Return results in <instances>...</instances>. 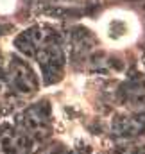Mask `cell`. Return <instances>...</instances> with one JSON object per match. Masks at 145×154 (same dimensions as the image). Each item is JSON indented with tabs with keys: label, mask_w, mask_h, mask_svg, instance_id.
Wrapping results in <instances>:
<instances>
[{
	"label": "cell",
	"mask_w": 145,
	"mask_h": 154,
	"mask_svg": "<svg viewBox=\"0 0 145 154\" xmlns=\"http://www.w3.org/2000/svg\"><path fill=\"white\" fill-rule=\"evenodd\" d=\"M32 147V138L27 133L9 131L0 134V154H27Z\"/></svg>",
	"instance_id": "1"
},
{
	"label": "cell",
	"mask_w": 145,
	"mask_h": 154,
	"mask_svg": "<svg viewBox=\"0 0 145 154\" xmlns=\"http://www.w3.org/2000/svg\"><path fill=\"white\" fill-rule=\"evenodd\" d=\"M13 82H14V88L20 93H32L36 90L34 77L29 72V68L23 66V65H14V68H13Z\"/></svg>",
	"instance_id": "2"
}]
</instances>
